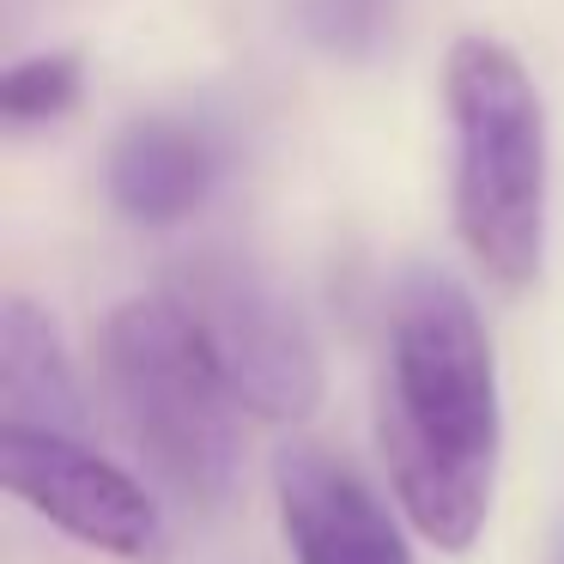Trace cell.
I'll return each instance as SVG.
<instances>
[{
    "label": "cell",
    "instance_id": "6da1fadb",
    "mask_svg": "<svg viewBox=\"0 0 564 564\" xmlns=\"http://www.w3.org/2000/svg\"><path fill=\"white\" fill-rule=\"evenodd\" d=\"M377 443L406 522L443 552L474 546L498 486V365L474 297L443 273H413L389 310Z\"/></svg>",
    "mask_w": 564,
    "mask_h": 564
},
{
    "label": "cell",
    "instance_id": "7a4b0ae2",
    "mask_svg": "<svg viewBox=\"0 0 564 564\" xmlns=\"http://www.w3.org/2000/svg\"><path fill=\"white\" fill-rule=\"evenodd\" d=\"M455 128V231L503 292L540 273L546 243V110L498 37H462L443 67Z\"/></svg>",
    "mask_w": 564,
    "mask_h": 564
},
{
    "label": "cell",
    "instance_id": "3957f363",
    "mask_svg": "<svg viewBox=\"0 0 564 564\" xmlns=\"http://www.w3.org/2000/svg\"><path fill=\"white\" fill-rule=\"evenodd\" d=\"M104 389L152 474L188 503L237 486V394L183 297H134L104 328Z\"/></svg>",
    "mask_w": 564,
    "mask_h": 564
},
{
    "label": "cell",
    "instance_id": "277c9868",
    "mask_svg": "<svg viewBox=\"0 0 564 564\" xmlns=\"http://www.w3.org/2000/svg\"><path fill=\"white\" fill-rule=\"evenodd\" d=\"M188 316L200 322L237 406L261 419H304L322 394V365L304 322L261 273L237 261H200L183 292Z\"/></svg>",
    "mask_w": 564,
    "mask_h": 564
},
{
    "label": "cell",
    "instance_id": "5b68a950",
    "mask_svg": "<svg viewBox=\"0 0 564 564\" xmlns=\"http://www.w3.org/2000/svg\"><path fill=\"white\" fill-rule=\"evenodd\" d=\"M0 479L19 503H31L62 534L86 540L110 558H164V516L152 491L134 474H122L110 455H98L86 437L0 425Z\"/></svg>",
    "mask_w": 564,
    "mask_h": 564
},
{
    "label": "cell",
    "instance_id": "8992f818",
    "mask_svg": "<svg viewBox=\"0 0 564 564\" xmlns=\"http://www.w3.org/2000/svg\"><path fill=\"white\" fill-rule=\"evenodd\" d=\"M273 491L297 564H413L370 486L316 443H285L273 462Z\"/></svg>",
    "mask_w": 564,
    "mask_h": 564
},
{
    "label": "cell",
    "instance_id": "52a82bcc",
    "mask_svg": "<svg viewBox=\"0 0 564 564\" xmlns=\"http://www.w3.org/2000/svg\"><path fill=\"white\" fill-rule=\"evenodd\" d=\"M213 171H219V159H213L207 134H195L188 122H171V116H152L116 140L110 200L134 225H176L207 200Z\"/></svg>",
    "mask_w": 564,
    "mask_h": 564
},
{
    "label": "cell",
    "instance_id": "ba28073f",
    "mask_svg": "<svg viewBox=\"0 0 564 564\" xmlns=\"http://www.w3.org/2000/svg\"><path fill=\"white\" fill-rule=\"evenodd\" d=\"M0 413L13 431H62V437L86 431V401L62 334L31 297L0 304Z\"/></svg>",
    "mask_w": 564,
    "mask_h": 564
},
{
    "label": "cell",
    "instance_id": "9c48e42d",
    "mask_svg": "<svg viewBox=\"0 0 564 564\" xmlns=\"http://www.w3.org/2000/svg\"><path fill=\"white\" fill-rule=\"evenodd\" d=\"M74 104H79V55H67V50L31 55V62H13L0 74V116L13 128L55 122Z\"/></svg>",
    "mask_w": 564,
    "mask_h": 564
}]
</instances>
